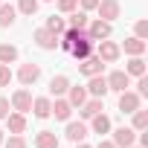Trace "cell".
Masks as SVG:
<instances>
[{"mask_svg": "<svg viewBox=\"0 0 148 148\" xmlns=\"http://www.w3.org/2000/svg\"><path fill=\"white\" fill-rule=\"evenodd\" d=\"M96 12H99L102 21L113 23V21L122 15V6H119V0H99V3H96Z\"/></svg>", "mask_w": 148, "mask_h": 148, "instance_id": "6da1fadb", "label": "cell"}, {"mask_svg": "<svg viewBox=\"0 0 148 148\" xmlns=\"http://www.w3.org/2000/svg\"><path fill=\"white\" fill-rule=\"evenodd\" d=\"M87 38L90 41H105V38H110V32H113V26L108 23V21H102V18H96L93 23H87Z\"/></svg>", "mask_w": 148, "mask_h": 148, "instance_id": "7a4b0ae2", "label": "cell"}, {"mask_svg": "<svg viewBox=\"0 0 148 148\" xmlns=\"http://www.w3.org/2000/svg\"><path fill=\"white\" fill-rule=\"evenodd\" d=\"M96 55L105 61V64H113V61H119V55H122V49H119V44H113V41H99V49H96Z\"/></svg>", "mask_w": 148, "mask_h": 148, "instance_id": "3957f363", "label": "cell"}, {"mask_svg": "<svg viewBox=\"0 0 148 148\" xmlns=\"http://www.w3.org/2000/svg\"><path fill=\"white\" fill-rule=\"evenodd\" d=\"M105 70V61L99 58V55H87V58H82L79 61V73H82V76H99V73Z\"/></svg>", "mask_w": 148, "mask_h": 148, "instance_id": "277c9868", "label": "cell"}, {"mask_svg": "<svg viewBox=\"0 0 148 148\" xmlns=\"http://www.w3.org/2000/svg\"><path fill=\"white\" fill-rule=\"evenodd\" d=\"M9 105H12V110H18V113H26V110L32 108V93H29L26 87H21V90H15V93H12Z\"/></svg>", "mask_w": 148, "mask_h": 148, "instance_id": "5b68a950", "label": "cell"}, {"mask_svg": "<svg viewBox=\"0 0 148 148\" xmlns=\"http://www.w3.org/2000/svg\"><path fill=\"white\" fill-rule=\"evenodd\" d=\"M116 148H131L134 142H136V131L134 128H128V125H122V128H116L113 131V139H110Z\"/></svg>", "mask_w": 148, "mask_h": 148, "instance_id": "8992f818", "label": "cell"}, {"mask_svg": "<svg viewBox=\"0 0 148 148\" xmlns=\"http://www.w3.org/2000/svg\"><path fill=\"white\" fill-rule=\"evenodd\" d=\"M70 52H73V58H79V61H82V58H87V55L93 52V41L87 38V32H82V35H79L76 41H73Z\"/></svg>", "mask_w": 148, "mask_h": 148, "instance_id": "52a82bcc", "label": "cell"}, {"mask_svg": "<svg viewBox=\"0 0 148 148\" xmlns=\"http://www.w3.org/2000/svg\"><path fill=\"white\" fill-rule=\"evenodd\" d=\"M105 82H108V90H116V93H122V90L131 87V76H128L125 70H113Z\"/></svg>", "mask_w": 148, "mask_h": 148, "instance_id": "ba28073f", "label": "cell"}, {"mask_svg": "<svg viewBox=\"0 0 148 148\" xmlns=\"http://www.w3.org/2000/svg\"><path fill=\"white\" fill-rule=\"evenodd\" d=\"M18 79H21V84H23V87H32V84L41 79V67H38V64H32V61H29V64H23V67L18 70Z\"/></svg>", "mask_w": 148, "mask_h": 148, "instance_id": "9c48e42d", "label": "cell"}, {"mask_svg": "<svg viewBox=\"0 0 148 148\" xmlns=\"http://www.w3.org/2000/svg\"><path fill=\"white\" fill-rule=\"evenodd\" d=\"M32 38H35V44H38L41 49H55V47H58V35H55V32H49L47 26L35 29V35H32Z\"/></svg>", "mask_w": 148, "mask_h": 148, "instance_id": "30bf717a", "label": "cell"}, {"mask_svg": "<svg viewBox=\"0 0 148 148\" xmlns=\"http://www.w3.org/2000/svg\"><path fill=\"white\" fill-rule=\"evenodd\" d=\"M139 102H142L139 93H131V90H122V93H119V110H122V113H134V110L139 108Z\"/></svg>", "mask_w": 148, "mask_h": 148, "instance_id": "8fae6325", "label": "cell"}, {"mask_svg": "<svg viewBox=\"0 0 148 148\" xmlns=\"http://www.w3.org/2000/svg\"><path fill=\"white\" fill-rule=\"evenodd\" d=\"M87 125L84 122H67V131H64V136L70 139V142H84L87 139Z\"/></svg>", "mask_w": 148, "mask_h": 148, "instance_id": "7c38bea8", "label": "cell"}, {"mask_svg": "<svg viewBox=\"0 0 148 148\" xmlns=\"http://www.w3.org/2000/svg\"><path fill=\"white\" fill-rule=\"evenodd\" d=\"M87 93H93V99H105V96L110 93L102 73H99V76H90V82H87Z\"/></svg>", "mask_w": 148, "mask_h": 148, "instance_id": "4fadbf2b", "label": "cell"}, {"mask_svg": "<svg viewBox=\"0 0 148 148\" xmlns=\"http://www.w3.org/2000/svg\"><path fill=\"white\" fill-rule=\"evenodd\" d=\"M38 119H49V110H52V102L47 99V96H38V99H32V108H29Z\"/></svg>", "mask_w": 148, "mask_h": 148, "instance_id": "5bb4252c", "label": "cell"}, {"mask_svg": "<svg viewBox=\"0 0 148 148\" xmlns=\"http://www.w3.org/2000/svg\"><path fill=\"white\" fill-rule=\"evenodd\" d=\"M70 113H73V105H70L67 99H58V96H55V105H52V110H49V116H55V119H61V122H67V119H70Z\"/></svg>", "mask_w": 148, "mask_h": 148, "instance_id": "9a60e30c", "label": "cell"}, {"mask_svg": "<svg viewBox=\"0 0 148 148\" xmlns=\"http://www.w3.org/2000/svg\"><path fill=\"white\" fill-rule=\"evenodd\" d=\"M6 128H9V134H23V131H26V116L18 113V110L9 113V116H6Z\"/></svg>", "mask_w": 148, "mask_h": 148, "instance_id": "2e32d148", "label": "cell"}, {"mask_svg": "<svg viewBox=\"0 0 148 148\" xmlns=\"http://www.w3.org/2000/svg\"><path fill=\"white\" fill-rule=\"evenodd\" d=\"M67 102L73 105V108H82L84 102H87V87H67Z\"/></svg>", "mask_w": 148, "mask_h": 148, "instance_id": "e0dca14e", "label": "cell"}, {"mask_svg": "<svg viewBox=\"0 0 148 148\" xmlns=\"http://www.w3.org/2000/svg\"><path fill=\"white\" fill-rule=\"evenodd\" d=\"M105 110V105H102V99H90V102H84L82 108H79V113H82V119H93L96 113H102Z\"/></svg>", "mask_w": 148, "mask_h": 148, "instance_id": "ac0fdd59", "label": "cell"}, {"mask_svg": "<svg viewBox=\"0 0 148 148\" xmlns=\"http://www.w3.org/2000/svg\"><path fill=\"white\" fill-rule=\"evenodd\" d=\"M35 148H58V136H55V131H38V136H35Z\"/></svg>", "mask_w": 148, "mask_h": 148, "instance_id": "d6986e66", "label": "cell"}, {"mask_svg": "<svg viewBox=\"0 0 148 148\" xmlns=\"http://www.w3.org/2000/svg\"><path fill=\"white\" fill-rule=\"evenodd\" d=\"M15 15H18V9L12 3H0V29H9L15 23Z\"/></svg>", "mask_w": 148, "mask_h": 148, "instance_id": "ffe728a7", "label": "cell"}, {"mask_svg": "<svg viewBox=\"0 0 148 148\" xmlns=\"http://www.w3.org/2000/svg\"><path fill=\"white\" fill-rule=\"evenodd\" d=\"M119 49H125L128 55H142V52H145V41L134 35V38H125V44H122Z\"/></svg>", "mask_w": 148, "mask_h": 148, "instance_id": "44dd1931", "label": "cell"}, {"mask_svg": "<svg viewBox=\"0 0 148 148\" xmlns=\"http://www.w3.org/2000/svg\"><path fill=\"white\" fill-rule=\"evenodd\" d=\"M70 87V79L67 76H52L49 79V96H64Z\"/></svg>", "mask_w": 148, "mask_h": 148, "instance_id": "7402d4cb", "label": "cell"}, {"mask_svg": "<svg viewBox=\"0 0 148 148\" xmlns=\"http://www.w3.org/2000/svg\"><path fill=\"white\" fill-rule=\"evenodd\" d=\"M18 61V47L15 44H0V64H15Z\"/></svg>", "mask_w": 148, "mask_h": 148, "instance_id": "603a6c76", "label": "cell"}, {"mask_svg": "<svg viewBox=\"0 0 148 148\" xmlns=\"http://www.w3.org/2000/svg\"><path fill=\"white\" fill-rule=\"evenodd\" d=\"M87 12L82 9V12H70V21H67V26L70 29H87Z\"/></svg>", "mask_w": 148, "mask_h": 148, "instance_id": "cb8c5ba5", "label": "cell"}, {"mask_svg": "<svg viewBox=\"0 0 148 148\" xmlns=\"http://www.w3.org/2000/svg\"><path fill=\"white\" fill-rule=\"evenodd\" d=\"M125 73L128 76H145V61H142V55H134L131 61H128V67H125Z\"/></svg>", "mask_w": 148, "mask_h": 148, "instance_id": "d4e9b609", "label": "cell"}, {"mask_svg": "<svg viewBox=\"0 0 148 148\" xmlns=\"http://www.w3.org/2000/svg\"><path fill=\"white\" fill-rule=\"evenodd\" d=\"M90 128H93V134H99V136H102V134H108V131H110V116H105V113H96Z\"/></svg>", "mask_w": 148, "mask_h": 148, "instance_id": "484cf974", "label": "cell"}, {"mask_svg": "<svg viewBox=\"0 0 148 148\" xmlns=\"http://www.w3.org/2000/svg\"><path fill=\"white\" fill-rule=\"evenodd\" d=\"M145 128H148V110L136 108L134 110V131H145Z\"/></svg>", "mask_w": 148, "mask_h": 148, "instance_id": "4316f807", "label": "cell"}, {"mask_svg": "<svg viewBox=\"0 0 148 148\" xmlns=\"http://www.w3.org/2000/svg\"><path fill=\"white\" fill-rule=\"evenodd\" d=\"M18 12L26 15V18H32L38 12V0H18Z\"/></svg>", "mask_w": 148, "mask_h": 148, "instance_id": "83f0119b", "label": "cell"}, {"mask_svg": "<svg viewBox=\"0 0 148 148\" xmlns=\"http://www.w3.org/2000/svg\"><path fill=\"white\" fill-rule=\"evenodd\" d=\"M47 29H49V32H55V35H61V32L67 29V21H64V18H55V15H52V18H47Z\"/></svg>", "mask_w": 148, "mask_h": 148, "instance_id": "f1b7e54d", "label": "cell"}, {"mask_svg": "<svg viewBox=\"0 0 148 148\" xmlns=\"http://www.w3.org/2000/svg\"><path fill=\"white\" fill-rule=\"evenodd\" d=\"M55 6H58V12L70 15V12H76V9H79V0H55Z\"/></svg>", "mask_w": 148, "mask_h": 148, "instance_id": "f546056e", "label": "cell"}, {"mask_svg": "<svg viewBox=\"0 0 148 148\" xmlns=\"http://www.w3.org/2000/svg\"><path fill=\"white\" fill-rule=\"evenodd\" d=\"M3 145H6V148H29V145H26V139H23L21 134H12L9 139H3Z\"/></svg>", "mask_w": 148, "mask_h": 148, "instance_id": "4dcf8cb0", "label": "cell"}, {"mask_svg": "<svg viewBox=\"0 0 148 148\" xmlns=\"http://www.w3.org/2000/svg\"><path fill=\"white\" fill-rule=\"evenodd\" d=\"M9 82H12V70H9V64H0V87H9Z\"/></svg>", "mask_w": 148, "mask_h": 148, "instance_id": "1f68e13d", "label": "cell"}, {"mask_svg": "<svg viewBox=\"0 0 148 148\" xmlns=\"http://www.w3.org/2000/svg\"><path fill=\"white\" fill-rule=\"evenodd\" d=\"M134 32H136V38L145 41V38H148V21H136V23H134Z\"/></svg>", "mask_w": 148, "mask_h": 148, "instance_id": "d6a6232c", "label": "cell"}, {"mask_svg": "<svg viewBox=\"0 0 148 148\" xmlns=\"http://www.w3.org/2000/svg\"><path fill=\"white\" fill-rule=\"evenodd\" d=\"M9 110H12L9 99H6V96H0V119H6V116H9Z\"/></svg>", "mask_w": 148, "mask_h": 148, "instance_id": "836d02e7", "label": "cell"}, {"mask_svg": "<svg viewBox=\"0 0 148 148\" xmlns=\"http://www.w3.org/2000/svg\"><path fill=\"white\" fill-rule=\"evenodd\" d=\"M136 87H139V96H148V79L145 76H139V84Z\"/></svg>", "mask_w": 148, "mask_h": 148, "instance_id": "e575fe53", "label": "cell"}, {"mask_svg": "<svg viewBox=\"0 0 148 148\" xmlns=\"http://www.w3.org/2000/svg\"><path fill=\"white\" fill-rule=\"evenodd\" d=\"M79 3H82V9L87 12V9H96V3H99V0H79Z\"/></svg>", "mask_w": 148, "mask_h": 148, "instance_id": "d590c367", "label": "cell"}, {"mask_svg": "<svg viewBox=\"0 0 148 148\" xmlns=\"http://www.w3.org/2000/svg\"><path fill=\"white\" fill-rule=\"evenodd\" d=\"M139 148H148V134H139Z\"/></svg>", "mask_w": 148, "mask_h": 148, "instance_id": "8d00e7d4", "label": "cell"}, {"mask_svg": "<svg viewBox=\"0 0 148 148\" xmlns=\"http://www.w3.org/2000/svg\"><path fill=\"white\" fill-rule=\"evenodd\" d=\"M96 148H116V145H113V142H110V139H102V142H99V145H96Z\"/></svg>", "mask_w": 148, "mask_h": 148, "instance_id": "74e56055", "label": "cell"}, {"mask_svg": "<svg viewBox=\"0 0 148 148\" xmlns=\"http://www.w3.org/2000/svg\"><path fill=\"white\" fill-rule=\"evenodd\" d=\"M76 148H90V145L87 142H76Z\"/></svg>", "mask_w": 148, "mask_h": 148, "instance_id": "f35d334b", "label": "cell"}, {"mask_svg": "<svg viewBox=\"0 0 148 148\" xmlns=\"http://www.w3.org/2000/svg\"><path fill=\"white\" fill-rule=\"evenodd\" d=\"M3 139H6V136H3V128H0V145H3Z\"/></svg>", "mask_w": 148, "mask_h": 148, "instance_id": "ab89813d", "label": "cell"}, {"mask_svg": "<svg viewBox=\"0 0 148 148\" xmlns=\"http://www.w3.org/2000/svg\"><path fill=\"white\" fill-rule=\"evenodd\" d=\"M47 3H52V0H47Z\"/></svg>", "mask_w": 148, "mask_h": 148, "instance_id": "60d3db41", "label": "cell"}, {"mask_svg": "<svg viewBox=\"0 0 148 148\" xmlns=\"http://www.w3.org/2000/svg\"><path fill=\"white\" fill-rule=\"evenodd\" d=\"M131 148H136V145H131Z\"/></svg>", "mask_w": 148, "mask_h": 148, "instance_id": "b9f144b4", "label": "cell"}, {"mask_svg": "<svg viewBox=\"0 0 148 148\" xmlns=\"http://www.w3.org/2000/svg\"><path fill=\"white\" fill-rule=\"evenodd\" d=\"M0 3H3V0H0Z\"/></svg>", "mask_w": 148, "mask_h": 148, "instance_id": "7bdbcfd3", "label": "cell"}]
</instances>
